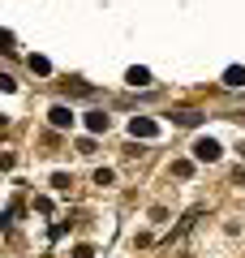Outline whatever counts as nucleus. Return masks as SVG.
I'll use <instances>...</instances> for the list:
<instances>
[{
  "label": "nucleus",
  "instance_id": "obj_1",
  "mask_svg": "<svg viewBox=\"0 0 245 258\" xmlns=\"http://www.w3.org/2000/svg\"><path fill=\"white\" fill-rule=\"evenodd\" d=\"M219 155H224V147H219L215 138H198L194 142V159H198V164H215Z\"/></svg>",
  "mask_w": 245,
  "mask_h": 258
},
{
  "label": "nucleus",
  "instance_id": "obj_2",
  "mask_svg": "<svg viewBox=\"0 0 245 258\" xmlns=\"http://www.w3.org/2000/svg\"><path fill=\"white\" fill-rule=\"evenodd\" d=\"M129 134H134V138H159V125H155L151 116H134L129 120Z\"/></svg>",
  "mask_w": 245,
  "mask_h": 258
},
{
  "label": "nucleus",
  "instance_id": "obj_3",
  "mask_svg": "<svg viewBox=\"0 0 245 258\" xmlns=\"http://www.w3.org/2000/svg\"><path fill=\"white\" fill-rule=\"evenodd\" d=\"M47 120H52V125H56V129H69V125H73V112H69V108H65V103H56V108H52V112H47Z\"/></svg>",
  "mask_w": 245,
  "mask_h": 258
},
{
  "label": "nucleus",
  "instance_id": "obj_4",
  "mask_svg": "<svg viewBox=\"0 0 245 258\" xmlns=\"http://www.w3.org/2000/svg\"><path fill=\"white\" fill-rule=\"evenodd\" d=\"M108 125H112V120L103 116V112H86V129H91V134H103Z\"/></svg>",
  "mask_w": 245,
  "mask_h": 258
},
{
  "label": "nucleus",
  "instance_id": "obj_5",
  "mask_svg": "<svg viewBox=\"0 0 245 258\" xmlns=\"http://www.w3.org/2000/svg\"><path fill=\"white\" fill-rule=\"evenodd\" d=\"M125 82L129 86H151V69H138V64H134V69L125 74Z\"/></svg>",
  "mask_w": 245,
  "mask_h": 258
},
{
  "label": "nucleus",
  "instance_id": "obj_6",
  "mask_svg": "<svg viewBox=\"0 0 245 258\" xmlns=\"http://www.w3.org/2000/svg\"><path fill=\"white\" fill-rule=\"evenodd\" d=\"M224 86H245V69H241V64L224 69Z\"/></svg>",
  "mask_w": 245,
  "mask_h": 258
},
{
  "label": "nucleus",
  "instance_id": "obj_7",
  "mask_svg": "<svg viewBox=\"0 0 245 258\" xmlns=\"http://www.w3.org/2000/svg\"><path fill=\"white\" fill-rule=\"evenodd\" d=\"M30 74L47 78V74H52V60H47V56H30Z\"/></svg>",
  "mask_w": 245,
  "mask_h": 258
},
{
  "label": "nucleus",
  "instance_id": "obj_8",
  "mask_svg": "<svg viewBox=\"0 0 245 258\" xmlns=\"http://www.w3.org/2000/svg\"><path fill=\"white\" fill-rule=\"evenodd\" d=\"M91 254H95L91 245H78V249H73V258H91Z\"/></svg>",
  "mask_w": 245,
  "mask_h": 258
}]
</instances>
